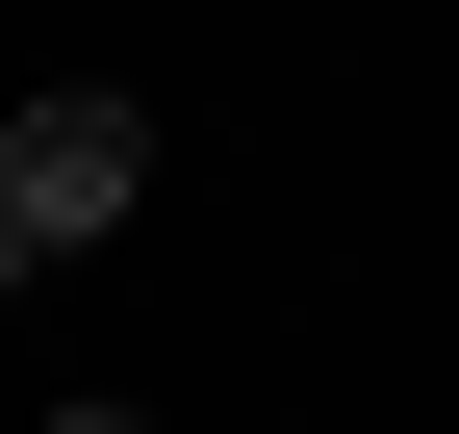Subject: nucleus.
Listing matches in <instances>:
<instances>
[{"label": "nucleus", "mask_w": 459, "mask_h": 434, "mask_svg": "<svg viewBox=\"0 0 459 434\" xmlns=\"http://www.w3.org/2000/svg\"><path fill=\"white\" fill-rule=\"evenodd\" d=\"M0 204H26V256H102V230L153 204V102H128V77H51L26 128H0Z\"/></svg>", "instance_id": "f257e3e1"}, {"label": "nucleus", "mask_w": 459, "mask_h": 434, "mask_svg": "<svg viewBox=\"0 0 459 434\" xmlns=\"http://www.w3.org/2000/svg\"><path fill=\"white\" fill-rule=\"evenodd\" d=\"M51 434H153V409H128V384H102V409H51Z\"/></svg>", "instance_id": "f03ea898"}, {"label": "nucleus", "mask_w": 459, "mask_h": 434, "mask_svg": "<svg viewBox=\"0 0 459 434\" xmlns=\"http://www.w3.org/2000/svg\"><path fill=\"white\" fill-rule=\"evenodd\" d=\"M0 307H26V204H0Z\"/></svg>", "instance_id": "7ed1b4c3"}]
</instances>
